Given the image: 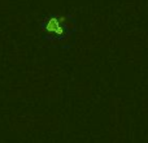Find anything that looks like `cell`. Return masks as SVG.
I'll return each mask as SVG.
<instances>
[{"label": "cell", "instance_id": "cell-1", "mask_svg": "<svg viewBox=\"0 0 148 143\" xmlns=\"http://www.w3.org/2000/svg\"><path fill=\"white\" fill-rule=\"evenodd\" d=\"M44 30L48 33L56 34V35H62L64 34V25H62V18L57 17H51L49 20H47V22L44 23Z\"/></svg>", "mask_w": 148, "mask_h": 143}]
</instances>
